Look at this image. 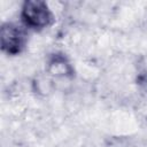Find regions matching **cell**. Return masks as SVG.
<instances>
[{
    "mask_svg": "<svg viewBox=\"0 0 147 147\" xmlns=\"http://www.w3.org/2000/svg\"><path fill=\"white\" fill-rule=\"evenodd\" d=\"M21 21L25 29L39 32L52 25L54 16L47 2L42 0H26L22 5Z\"/></svg>",
    "mask_w": 147,
    "mask_h": 147,
    "instance_id": "cell-1",
    "label": "cell"
},
{
    "mask_svg": "<svg viewBox=\"0 0 147 147\" xmlns=\"http://www.w3.org/2000/svg\"><path fill=\"white\" fill-rule=\"evenodd\" d=\"M28 42L25 28L11 22H6L0 28L1 51L7 55L15 56L21 54Z\"/></svg>",
    "mask_w": 147,
    "mask_h": 147,
    "instance_id": "cell-2",
    "label": "cell"
},
{
    "mask_svg": "<svg viewBox=\"0 0 147 147\" xmlns=\"http://www.w3.org/2000/svg\"><path fill=\"white\" fill-rule=\"evenodd\" d=\"M46 72L54 78H72L75 76V69L70 60L60 52L49 55L46 63Z\"/></svg>",
    "mask_w": 147,
    "mask_h": 147,
    "instance_id": "cell-3",
    "label": "cell"
},
{
    "mask_svg": "<svg viewBox=\"0 0 147 147\" xmlns=\"http://www.w3.org/2000/svg\"><path fill=\"white\" fill-rule=\"evenodd\" d=\"M34 85H36V91H37L38 93L46 94V93L49 91L51 83H49V80H48L46 77H39V78L36 79Z\"/></svg>",
    "mask_w": 147,
    "mask_h": 147,
    "instance_id": "cell-4",
    "label": "cell"
},
{
    "mask_svg": "<svg viewBox=\"0 0 147 147\" xmlns=\"http://www.w3.org/2000/svg\"><path fill=\"white\" fill-rule=\"evenodd\" d=\"M138 85L140 87V91L142 93H146L147 95V75H140L138 77Z\"/></svg>",
    "mask_w": 147,
    "mask_h": 147,
    "instance_id": "cell-5",
    "label": "cell"
}]
</instances>
